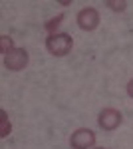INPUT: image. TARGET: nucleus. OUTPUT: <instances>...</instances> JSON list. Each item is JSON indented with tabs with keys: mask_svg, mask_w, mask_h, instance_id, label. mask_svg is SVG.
I'll return each instance as SVG.
<instances>
[{
	"mask_svg": "<svg viewBox=\"0 0 133 149\" xmlns=\"http://www.w3.org/2000/svg\"><path fill=\"white\" fill-rule=\"evenodd\" d=\"M72 46H74V40L70 34H64V32H56V34L48 36L46 38V48L52 56H68L72 52Z\"/></svg>",
	"mask_w": 133,
	"mask_h": 149,
	"instance_id": "f257e3e1",
	"label": "nucleus"
},
{
	"mask_svg": "<svg viewBox=\"0 0 133 149\" xmlns=\"http://www.w3.org/2000/svg\"><path fill=\"white\" fill-rule=\"evenodd\" d=\"M70 145L74 149H91L95 145V133L88 129V127H79L72 133L70 137Z\"/></svg>",
	"mask_w": 133,
	"mask_h": 149,
	"instance_id": "f03ea898",
	"label": "nucleus"
},
{
	"mask_svg": "<svg viewBox=\"0 0 133 149\" xmlns=\"http://www.w3.org/2000/svg\"><path fill=\"white\" fill-rule=\"evenodd\" d=\"M4 66L10 72H20L28 66V52L24 48H14L4 56Z\"/></svg>",
	"mask_w": 133,
	"mask_h": 149,
	"instance_id": "7ed1b4c3",
	"label": "nucleus"
},
{
	"mask_svg": "<svg viewBox=\"0 0 133 149\" xmlns=\"http://www.w3.org/2000/svg\"><path fill=\"white\" fill-rule=\"evenodd\" d=\"M123 121V115L117 111V109H113V107H105V109H101L100 117H97V123H100L101 129H105V131H113V129H117V127L121 125Z\"/></svg>",
	"mask_w": 133,
	"mask_h": 149,
	"instance_id": "20e7f679",
	"label": "nucleus"
},
{
	"mask_svg": "<svg viewBox=\"0 0 133 149\" xmlns=\"http://www.w3.org/2000/svg\"><path fill=\"white\" fill-rule=\"evenodd\" d=\"M78 26L81 30H86V32H91V30H95L97 28V24H100V12L95 10V8H81L78 12Z\"/></svg>",
	"mask_w": 133,
	"mask_h": 149,
	"instance_id": "39448f33",
	"label": "nucleus"
},
{
	"mask_svg": "<svg viewBox=\"0 0 133 149\" xmlns=\"http://www.w3.org/2000/svg\"><path fill=\"white\" fill-rule=\"evenodd\" d=\"M10 131H12V125H10V121H8V113L2 109L0 111V137H8Z\"/></svg>",
	"mask_w": 133,
	"mask_h": 149,
	"instance_id": "423d86ee",
	"label": "nucleus"
},
{
	"mask_svg": "<svg viewBox=\"0 0 133 149\" xmlns=\"http://www.w3.org/2000/svg\"><path fill=\"white\" fill-rule=\"evenodd\" d=\"M62 20H64V14H58L56 18H50V20L44 24V30L48 32V36L56 34V28H58V26L62 24Z\"/></svg>",
	"mask_w": 133,
	"mask_h": 149,
	"instance_id": "0eeeda50",
	"label": "nucleus"
},
{
	"mask_svg": "<svg viewBox=\"0 0 133 149\" xmlns=\"http://www.w3.org/2000/svg\"><path fill=\"white\" fill-rule=\"evenodd\" d=\"M0 50H2V54H4V56H6L10 50H14L10 36H0Z\"/></svg>",
	"mask_w": 133,
	"mask_h": 149,
	"instance_id": "6e6552de",
	"label": "nucleus"
},
{
	"mask_svg": "<svg viewBox=\"0 0 133 149\" xmlns=\"http://www.w3.org/2000/svg\"><path fill=\"white\" fill-rule=\"evenodd\" d=\"M105 6H109L111 10H115V12H123L125 10V6H127V2L125 0H105Z\"/></svg>",
	"mask_w": 133,
	"mask_h": 149,
	"instance_id": "1a4fd4ad",
	"label": "nucleus"
},
{
	"mask_svg": "<svg viewBox=\"0 0 133 149\" xmlns=\"http://www.w3.org/2000/svg\"><path fill=\"white\" fill-rule=\"evenodd\" d=\"M127 95H129V97H133V80L127 81Z\"/></svg>",
	"mask_w": 133,
	"mask_h": 149,
	"instance_id": "9d476101",
	"label": "nucleus"
},
{
	"mask_svg": "<svg viewBox=\"0 0 133 149\" xmlns=\"http://www.w3.org/2000/svg\"><path fill=\"white\" fill-rule=\"evenodd\" d=\"M97 149H103V147H97Z\"/></svg>",
	"mask_w": 133,
	"mask_h": 149,
	"instance_id": "9b49d317",
	"label": "nucleus"
}]
</instances>
